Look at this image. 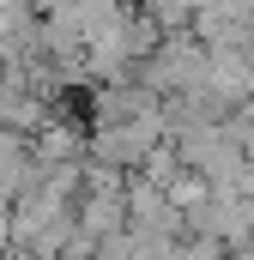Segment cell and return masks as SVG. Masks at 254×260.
Segmentation results:
<instances>
[{"instance_id":"cell-7","label":"cell","mask_w":254,"mask_h":260,"mask_svg":"<svg viewBox=\"0 0 254 260\" xmlns=\"http://www.w3.org/2000/svg\"><path fill=\"white\" fill-rule=\"evenodd\" d=\"M133 176H139V182H151V188H170V182L182 176V164H176L170 139H157V145H151V151H145V157L133 164Z\"/></svg>"},{"instance_id":"cell-1","label":"cell","mask_w":254,"mask_h":260,"mask_svg":"<svg viewBox=\"0 0 254 260\" xmlns=\"http://www.w3.org/2000/svg\"><path fill=\"white\" fill-rule=\"evenodd\" d=\"M200 79H206V43L194 30H164L157 49L145 61H133V85H145L157 103H170L182 91H200Z\"/></svg>"},{"instance_id":"cell-8","label":"cell","mask_w":254,"mask_h":260,"mask_svg":"<svg viewBox=\"0 0 254 260\" xmlns=\"http://www.w3.org/2000/svg\"><path fill=\"white\" fill-rule=\"evenodd\" d=\"M164 200H170V206H176V212L188 218L194 206H206V200H212V188H206V176H194V170H182V176H176V182L164 188Z\"/></svg>"},{"instance_id":"cell-2","label":"cell","mask_w":254,"mask_h":260,"mask_svg":"<svg viewBox=\"0 0 254 260\" xmlns=\"http://www.w3.org/2000/svg\"><path fill=\"white\" fill-rule=\"evenodd\" d=\"M248 24H254V0H200L188 18V30L206 49H242Z\"/></svg>"},{"instance_id":"cell-4","label":"cell","mask_w":254,"mask_h":260,"mask_svg":"<svg viewBox=\"0 0 254 260\" xmlns=\"http://www.w3.org/2000/svg\"><path fill=\"white\" fill-rule=\"evenodd\" d=\"M206 97H218L224 109H242L254 91V67L242 61V49H206V79H200Z\"/></svg>"},{"instance_id":"cell-5","label":"cell","mask_w":254,"mask_h":260,"mask_svg":"<svg viewBox=\"0 0 254 260\" xmlns=\"http://www.w3.org/2000/svg\"><path fill=\"white\" fill-rule=\"evenodd\" d=\"M24 151H30V164L37 170H55V164H79L85 157V133H79V121H67L61 109L43 121V127L24 139Z\"/></svg>"},{"instance_id":"cell-3","label":"cell","mask_w":254,"mask_h":260,"mask_svg":"<svg viewBox=\"0 0 254 260\" xmlns=\"http://www.w3.org/2000/svg\"><path fill=\"white\" fill-rule=\"evenodd\" d=\"M121 212H127V230H151V236H182V212L164 200V188L127 176L121 188Z\"/></svg>"},{"instance_id":"cell-6","label":"cell","mask_w":254,"mask_h":260,"mask_svg":"<svg viewBox=\"0 0 254 260\" xmlns=\"http://www.w3.org/2000/svg\"><path fill=\"white\" fill-rule=\"evenodd\" d=\"M73 230H79V236H91V242H103V236L127 230L121 194H79V200H73Z\"/></svg>"},{"instance_id":"cell-9","label":"cell","mask_w":254,"mask_h":260,"mask_svg":"<svg viewBox=\"0 0 254 260\" xmlns=\"http://www.w3.org/2000/svg\"><path fill=\"white\" fill-rule=\"evenodd\" d=\"M230 260H254V230L242 236V242H236V248H230Z\"/></svg>"}]
</instances>
